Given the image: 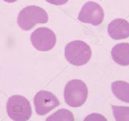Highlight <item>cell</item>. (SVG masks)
Listing matches in <instances>:
<instances>
[{"instance_id":"obj_1","label":"cell","mask_w":129,"mask_h":121,"mask_svg":"<svg viewBox=\"0 0 129 121\" xmlns=\"http://www.w3.org/2000/svg\"><path fill=\"white\" fill-rule=\"evenodd\" d=\"M64 56L70 64L76 66H81L89 62L92 56V51L85 41L75 40L66 45Z\"/></svg>"},{"instance_id":"obj_2","label":"cell","mask_w":129,"mask_h":121,"mask_svg":"<svg viewBox=\"0 0 129 121\" xmlns=\"http://www.w3.org/2000/svg\"><path fill=\"white\" fill-rule=\"evenodd\" d=\"M88 97V88L81 80H72L67 84L64 89V101L69 106L78 108L85 103Z\"/></svg>"},{"instance_id":"obj_3","label":"cell","mask_w":129,"mask_h":121,"mask_svg":"<svg viewBox=\"0 0 129 121\" xmlns=\"http://www.w3.org/2000/svg\"><path fill=\"white\" fill-rule=\"evenodd\" d=\"M48 17L47 12L37 6H28L21 10L18 16V24L23 31L32 29L38 23H46Z\"/></svg>"},{"instance_id":"obj_4","label":"cell","mask_w":129,"mask_h":121,"mask_svg":"<svg viewBox=\"0 0 129 121\" xmlns=\"http://www.w3.org/2000/svg\"><path fill=\"white\" fill-rule=\"evenodd\" d=\"M8 115L13 120H28L32 115V108L29 101L21 95H14L7 103Z\"/></svg>"},{"instance_id":"obj_5","label":"cell","mask_w":129,"mask_h":121,"mask_svg":"<svg viewBox=\"0 0 129 121\" xmlns=\"http://www.w3.org/2000/svg\"><path fill=\"white\" fill-rule=\"evenodd\" d=\"M30 41L35 49L40 51H48L54 48L56 43L54 33L47 27H40L30 35Z\"/></svg>"},{"instance_id":"obj_6","label":"cell","mask_w":129,"mask_h":121,"mask_svg":"<svg viewBox=\"0 0 129 121\" xmlns=\"http://www.w3.org/2000/svg\"><path fill=\"white\" fill-rule=\"evenodd\" d=\"M78 19L85 23L98 26L103 22L104 19L103 8L95 2H88L81 9Z\"/></svg>"},{"instance_id":"obj_7","label":"cell","mask_w":129,"mask_h":121,"mask_svg":"<svg viewBox=\"0 0 129 121\" xmlns=\"http://www.w3.org/2000/svg\"><path fill=\"white\" fill-rule=\"evenodd\" d=\"M34 104L36 113L42 116L59 106L60 102L51 92L40 91L36 94L34 99Z\"/></svg>"},{"instance_id":"obj_8","label":"cell","mask_w":129,"mask_h":121,"mask_svg":"<svg viewBox=\"0 0 129 121\" xmlns=\"http://www.w3.org/2000/svg\"><path fill=\"white\" fill-rule=\"evenodd\" d=\"M108 33L114 40L127 38L129 37V23L121 18L114 19L109 24Z\"/></svg>"},{"instance_id":"obj_9","label":"cell","mask_w":129,"mask_h":121,"mask_svg":"<svg viewBox=\"0 0 129 121\" xmlns=\"http://www.w3.org/2000/svg\"><path fill=\"white\" fill-rule=\"evenodd\" d=\"M113 60L123 66L129 65V43H121L113 47L111 51Z\"/></svg>"},{"instance_id":"obj_10","label":"cell","mask_w":129,"mask_h":121,"mask_svg":"<svg viewBox=\"0 0 129 121\" xmlns=\"http://www.w3.org/2000/svg\"><path fill=\"white\" fill-rule=\"evenodd\" d=\"M112 91L117 99L129 103V83L125 81H116L111 85Z\"/></svg>"},{"instance_id":"obj_11","label":"cell","mask_w":129,"mask_h":121,"mask_svg":"<svg viewBox=\"0 0 129 121\" xmlns=\"http://www.w3.org/2000/svg\"><path fill=\"white\" fill-rule=\"evenodd\" d=\"M74 117L72 113L67 109H61L47 118V120H74Z\"/></svg>"},{"instance_id":"obj_12","label":"cell","mask_w":129,"mask_h":121,"mask_svg":"<svg viewBox=\"0 0 129 121\" xmlns=\"http://www.w3.org/2000/svg\"><path fill=\"white\" fill-rule=\"evenodd\" d=\"M112 108L116 120H129V107L112 106Z\"/></svg>"},{"instance_id":"obj_13","label":"cell","mask_w":129,"mask_h":121,"mask_svg":"<svg viewBox=\"0 0 129 121\" xmlns=\"http://www.w3.org/2000/svg\"><path fill=\"white\" fill-rule=\"evenodd\" d=\"M50 4L55 5H63L68 2L69 0H46Z\"/></svg>"},{"instance_id":"obj_14","label":"cell","mask_w":129,"mask_h":121,"mask_svg":"<svg viewBox=\"0 0 129 121\" xmlns=\"http://www.w3.org/2000/svg\"><path fill=\"white\" fill-rule=\"evenodd\" d=\"M3 1L7 2V3H13V2H16L17 0H3Z\"/></svg>"}]
</instances>
